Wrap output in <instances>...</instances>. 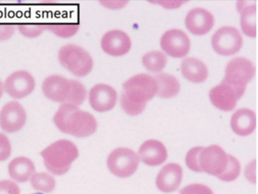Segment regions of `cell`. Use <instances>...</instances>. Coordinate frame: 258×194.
<instances>
[{"mask_svg": "<svg viewBox=\"0 0 258 194\" xmlns=\"http://www.w3.org/2000/svg\"><path fill=\"white\" fill-rule=\"evenodd\" d=\"M53 121L61 132L76 138L90 137L97 129V120L93 115L71 104H62L56 112Z\"/></svg>", "mask_w": 258, "mask_h": 194, "instance_id": "6da1fadb", "label": "cell"}, {"mask_svg": "<svg viewBox=\"0 0 258 194\" xmlns=\"http://www.w3.org/2000/svg\"><path fill=\"white\" fill-rule=\"evenodd\" d=\"M47 170L54 175H64L68 172L79 156L78 148L71 140L55 141L41 153Z\"/></svg>", "mask_w": 258, "mask_h": 194, "instance_id": "7a4b0ae2", "label": "cell"}, {"mask_svg": "<svg viewBox=\"0 0 258 194\" xmlns=\"http://www.w3.org/2000/svg\"><path fill=\"white\" fill-rule=\"evenodd\" d=\"M60 64L77 77L88 75L93 67L94 61L86 50L76 44H67L58 53Z\"/></svg>", "mask_w": 258, "mask_h": 194, "instance_id": "3957f363", "label": "cell"}, {"mask_svg": "<svg viewBox=\"0 0 258 194\" xmlns=\"http://www.w3.org/2000/svg\"><path fill=\"white\" fill-rule=\"evenodd\" d=\"M156 93V80L149 74L133 76L123 84V94L136 103L148 104Z\"/></svg>", "mask_w": 258, "mask_h": 194, "instance_id": "277c9868", "label": "cell"}, {"mask_svg": "<svg viewBox=\"0 0 258 194\" xmlns=\"http://www.w3.org/2000/svg\"><path fill=\"white\" fill-rule=\"evenodd\" d=\"M139 162L140 160L136 152L120 147L113 150L108 156L107 167L113 175L125 179L137 171Z\"/></svg>", "mask_w": 258, "mask_h": 194, "instance_id": "5b68a950", "label": "cell"}, {"mask_svg": "<svg viewBox=\"0 0 258 194\" xmlns=\"http://www.w3.org/2000/svg\"><path fill=\"white\" fill-rule=\"evenodd\" d=\"M245 90L246 86L233 85L224 79L210 90L209 98L216 108L224 112H230L236 107L238 100L243 96Z\"/></svg>", "mask_w": 258, "mask_h": 194, "instance_id": "8992f818", "label": "cell"}, {"mask_svg": "<svg viewBox=\"0 0 258 194\" xmlns=\"http://www.w3.org/2000/svg\"><path fill=\"white\" fill-rule=\"evenodd\" d=\"M211 43L216 53L222 56H231L236 54L242 48L243 38L235 27L224 26L214 33Z\"/></svg>", "mask_w": 258, "mask_h": 194, "instance_id": "52a82bcc", "label": "cell"}, {"mask_svg": "<svg viewBox=\"0 0 258 194\" xmlns=\"http://www.w3.org/2000/svg\"><path fill=\"white\" fill-rule=\"evenodd\" d=\"M228 162V155L219 145H210L203 148L200 154V166L202 172L218 177L225 171Z\"/></svg>", "mask_w": 258, "mask_h": 194, "instance_id": "ba28073f", "label": "cell"}, {"mask_svg": "<svg viewBox=\"0 0 258 194\" xmlns=\"http://www.w3.org/2000/svg\"><path fill=\"white\" fill-rule=\"evenodd\" d=\"M255 75V67L246 58L238 57L228 62L225 72V80L236 86H247Z\"/></svg>", "mask_w": 258, "mask_h": 194, "instance_id": "9c48e42d", "label": "cell"}, {"mask_svg": "<svg viewBox=\"0 0 258 194\" xmlns=\"http://www.w3.org/2000/svg\"><path fill=\"white\" fill-rule=\"evenodd\" d=\"M162 50L172 58H183L189 53L191 42L186 33L179 29H171L164 33L160 41Z\"/></svg>", "mask_w": 258, "mask_h": 194, "instance_id": "30bf717a", "label": "cell"}, {"mask_svg": "<svg viewBox=\"0 0 258 194\" xmlns=\"http://www.w3.org/2000/svg\"><path fill=\"white\" fill-rule=\"evenodd\" d=\"M4 90L13 98L21 99L31 94L36 83L29 72L20 70L8 76L4 83Z\"/></svg>", "mask_w": 258, "mask_h": 194, "instance_id": "8fae6325", "label": "cell"}, {"mask_svg": "<svg viewBox=\"0 0 258 194\" xmlns=\"http://www.w3.org/2000/svg\"><path fill=\"white\" fill-rule=\"evenodd\" d=\"M25 122L26 113L19 102H9L0 111V127L7 133L19 132Z\"/></svg>", "mask_w": 258, "mask_h": 194, "instance_id": "7c38bea8", "label": "cell"}, {"mask_svg": "<svg viewBox=\"0 0 258 194\" xmlns=\"http://www.w3.org/2000/svg\"><path fill=\"white\" fill-rule=\"evenodd\" d=\"M117 91L113 86L106 84H97L89 93V102L93 110L98 113L109 112L116 106Z\"/></svg>", "mask_w": 258, "mask_h": 194, "instance_id": "4fadbf2b", "label": "cell"}, {"mask_svg": "<svg viewBox=\"0 0 258 194\" xmlns=\"http://www.w3.org/2000/svg\"><path fill=\"white\" fill-rule=\"evenodd\" d=\"M100 44L102 50L113 57L127 54L132 45L128 35L120 30H112L105 33Z\"/></svg>", "mask_w": 258, "mask_h": 194, "instance_id": "5bb4252c", "label": "cell"}, {"mask_svg": "<svg viewBox=\"0 0 258 194\" xmlns=\"http://www.w3.org/2000/svg\"><path fill=\"white\" fill-rule=\"evenodd\" d=\"M182 167L174 162L166 164L156 177V186L164 193H172L179 187L182 181Z\"/></svg>", "mask_w": 258, "mask_h": 194, "instance_id": "9a60e30c", "label": "cell"}, {"mask_svg": "<svg viewBox=\"0 0 258 194\" xmlns=\"http://www.w3.org/2000/svg\"><path fill=\"white\" fill-rule=\"evenodd\" d=\"M213 15L204 8H195L185 18V26L188 31L197 36H203L209 32L214 26Z\"/></svg>", "mask_w": 258, "mask_h": 194, "instance_id": "2e32d148", "label": "cell"}, {"mask_svg": "<svg viewBox=\"0 0 258 194\" xmlns=\"http://www.w3.org/2000/svg\"><path fill=\"white\" fill-rule=\"evenodd\" d=\"M43 91L49 100L64 104L71 91V80L63 76H49L43 81Z\"/></svg>", "mask_w": 258, "mask_h": 194, "instance_id": "e0dca14e", "label": "cell"}, {"mask_svg": "<svg viewBox=\"0 0 258 194\" xmlns=\"http://www.w3.org/2000/svg\"><path fill=\"white\" fill-rule=\"evenodd\" d=\"M140 162L150 166H158L166 162L168 151L161 141L149 140L145 141L138 152Z\"/></svg>", "mask_w": 258, "mask_h": 194, "instance_id": "ac0fdd59", "label": "cell"}, {"mask_svg": "<svg viewBox=\"0 0 258 194\" xmlns=\"http://www.w3.org/2000/svg\"><path fill=\"white\" fill-rule=\"evenodd\" d=\"M257 125L256 115L249 109H240L233 114L230 119V127L232 131L241 137L252 134Z\"/></svg>", "mask_w": 258, "mask_h": 194, "instance_id": "d6986e66", "label": "cell"}, {"mask_svg": "<svg viewBox=\"0 0 258 194\" xmlns=\"http://www.w3.org/2000/svg\"><path fill=\"white\" fill-rule=\"evenodd\" d=\"M181 73L185 79L193 83H203L208 77V68L197 58H186L181 63Z\"/></svg>", "mask_w": 258, "mask_h": 194, "instance_id": "ffe728a7", "label": "cell"}, {"mask_svg": "<svg viewBox=\"0 0 258 194\" xmlns=\"http://www.w3.org/2000/svg\"><path fill=\"white\" fill-rule=\"evenodd\" d=\"M35 165L32 161L26 157H18L14 159L8 166V172L16 182L24 183L30 180L35 173Z\"/></svg>", "mask_w": 258, "mask_h": 194, "instance_id": "44dd1931", "label": "cell"}, {"mask_svg": "<svg viewBox=\"0 0 258 194\" xmlns=\"http://www.w3.org/2000/svg\"><path fill=\"white\" fill-rule=\"evenodd\" d=\"M242 4L243 7H239L242 32L249 38H255L257 36V8L255 5H246L244 2Z\"/></svg>", "mask_w": 258, "mask_h": 194, "instance_id": "7402d4cb", "label": "cell"}, {"mask_svg": "<svg viewBox=\"0 0 258 194\" xmlns=\"http://www.w3.org/2000/svg\"><path fill=\"white\" fill-rule=\"evenodd\" d=\"M157 83V96L161 98H172L180 91L179 81L174 76L168 73H161L154 77Z\"/></svg>", "mask_w": 258, "mask_h": 194, "instance_id": "603a6c76", "label": "cell"}, {"mask_svg": "<svg viewBox=\"0 0 258 194\" xmlns=\"http://www.w3.org/2000/svg\"><path fill=\"white\" fill-rule=\"evenodd\" d=\"M142 63L149 71L158 73L165 68L168 59L167 56L160 51H151L144 55Z\"/></svg>", "mask_w": 258, "mask_h": 194, "instance_id": "cb8c5ba5", "label": "cell"}, {"mask_svg": "<svg viewBox=\"0 0 258 194\" xmlns=\"http://www.w3.org/2000/svg\"><path fill=\"white\" fill-rule=\"evenodd\" d=\"M30 183L34 189L43 193L53 191L56 186V181L53 177L44 172L34 173L30 178Z\"/></svg>", "mask_w": 258, "mask_h": 194, "instance_id": "d4e9b609", "label": "cell"}, {"mask_svg": "<svg viewBox=\"0 0 258 194\" xmlns=\"http://www.w3.org/2000/svg\"><path fill=\"white\" fill-rule=\"evenodd\" d=\"M86 97V88L83 84L77 80H71V91L64 104H71L78 107L83 104Z\"/></svg>", "mask_w": 258, "mask_h": 194, "instance_id": "484cf974", "label": "cell"}, {"mask_svg": "<svg viewBox=\"0 0 258 194\" xmlns=\"http://www.w3.org/2000/svg\"><path fill=\"white\" fill-rule=\"evenodd\" d=\"M45 29L60 38H71L79 30L77 23H52L45 24Z\"/></svg>", "mask_w": 258, "mask_h": 194, "instance_id": "4316f807", "label": "cell"}, {"mask_svg": "<svg viewBox=\"0 0 258 194\" xmlns=\"http://www.w3.org/2000/svg\"><path fill=\"white\" fill-rule=\"evenodd\" d=\"M241 173V164L234 156L228 155V162L225 171L218 178L224 182H232L235 181Z\"/></svg>", "mask_w": 258, "mask_h": 194, "instance_id": "83f0119b", "label": "cell"}, {"mask_svg": "<svg viewBox=\"0 0 258 194\" xmlns=\"http://www.w3.org/2000/svg\"><path fill=\"white\" fill-rule=\"evenodd\" d=\"M120 106L127 115L135 117V116H138L144 112V110L147 107V104L136 103V102L128 99L122 93L121 96H120Z\"/></svg>", "mask_w": 258, "mask_h": 194, "instance_id": "f1b7e54d", "label": "cell"}, {"mask_svg": "<svg viewBox=\"0 0 258 194\" xmlns=\"http://www.w3.org/2000/svg\"><path fill=\"white\" fill-rule=\"evenodd\" d=\"M203 148L204 147H194L187 153L185 157V162L190 170L195 172H202L200 166V154Z\"/></svg>", "mask_w": 258, "mask_h": 194, "instance_id": "f546056e", "label": "cell"}, {"mask_svg": "<svg viewBox=\"0 0 258 194\" xmlns=\"http://www.w3.org/2000/svg\"><path fill=\"white\" fill-rule=\"evenodd\" d=\"M45 30L44 24H21L19 25V31L27 38H37Z\"/></svg>", "mask_w": 258, "mask_h": 194, "instance_id": "4dcf8cb0", "label": "cell"}, {"mask_svg": "<svg viewBox=\"0 0 258 194\" xmlns=\"http://www.w3.org/2000/svg\"><path fill=\"white\" fill-rule=\"evenodd\" d=\"M179 194H214L212 189L202 183H192L183 187Z\"/></svg>", "mask_w": 258, "mask_h": 194, "instance_id": "1f68e13d", "label": "cell"}, {"mask_svg": "<svg viewBox=\"0 0 258 194\" xmlns=\"http://www.w3.org/2000/svg\"><path fill=\"white\" fill-rule=\"evenodd\" d=\"M11 143L9 139L0 133V162L6 161L11 155Z\"/></svg>", "mask_w": 258, "mask_h": 194, "instance_id": "d6a6232c", "label": "cell"}, {"mask_svg": "<svg viewBox=\"0 0 258 194\" xmlns=\"http://www.w3.org/2000/svg\"><path fill=\"white\" fill-rule=\"evenodd\" d=\"M0 194H21V190L15 182L3 180L0 181Z\"/></svg>", "mask_w": 258, "mask_h": 194, "instance_id": "836d02e7", "label": "cell"}, {"mask_svg": "<svg viewBox=\"0 0 258 194\" xmlns=\"http://www.w3.org/2000/svg\"><path fill=\"white\" fill-rule=\"evenodd\" d=\"M245 176L250 183H256L257 182V162L252 161L249 162L245 168Z\"/></svg>", "mask_w": 258, "mask_h": 194, "instance_id": "e575fe53", "label": "cell"}, {"mask_svg": "<svg viewBox=\"0 0 258 194\" xmlns=\"http://www.w3.org/2000/svg\"><path fill=\"white\" fill-rule=\"evenodd\" d=\"M153 4L156 5H160L163 8L168 9V10H172V9H177L179 7H181L184 3H186V1L184 0H154V1H150Z\"/></svg>", "mask_w": 258, "mask_h": 194, "instance_id": "d590c367", "label": "cell"}, {"mask_svg": "<svg viewBox=\"0 0 258 194\" xmlns=\"http://www.w3.org/2000/svg\"><path fill=\"white\" fill-rule=\"evenodd\" d=\"M15 30H16V27L13 24H6V23L0 24V42L10 39L14 35Z\"/></svg>", "mask_w": 258, "mask_h": 194, "instance_id": "8d00e7d4", "label": "cell"}, {"mask_svg": "<svg viewBox=\"0 0 258 194\" xmlns=\"http://www.w3.org/2000/svg\"><path fill=\"white\" fill-rule=\"evenodd\" d=\"M128 1H123V0H118V1H115V0H109V1H100V4L102 6H104L105 8L111 9V10H119L123 7H125L127 5Z\"/></svg>", "mask_w": 258, "mask_h": 194, "instance_id": "74e56055", "label": "cell"}, {"mask_svg": "<svg viewBox=\"0 0 258 194\" xmlns=\"http://www.w3.org/2000/svg\"><path fill=\"white\" fill-rule=\"evenodd\" d=\"M3 90H4V86H3L2 82L0 81V98H1L2 94H3Z\"/></svg>", "mask_w": 258, "mask_h": 194, "instance_id": "f35d334b", "label": "cell"}, {"mask_svg": "<svg viewBox=\"0 0 258 194\" xmlns=\"http://www.w3.org/2000/svg\"><path fill=\"white\" fill-rule=\"evenodd\" d=\"M36 194H42V193H36Z\"/></svg>", "mask_w": 258, "mask_h": 194, "instance_id": "ab89813d", "label": "cell"}]
</instances>
